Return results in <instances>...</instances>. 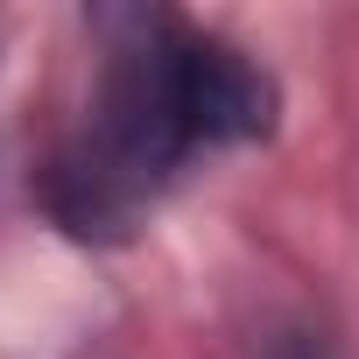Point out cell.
<instances>
[{"label":"cell","instance_id":"1","mask_svg":"<svg viewBox=\"0 0 359 359\" xmlns=\"http://www.w3.org/2000/svg\"><path fill=\"white\" fill-rule=\"evenodd\" d=\"M275 127V85L254 57L176 15H134L106 57L85 134L50 162V212L78 240L127 233L155 191L205 148L261 141Z\"/></svg>","mask_w":359,"mask_h":359}]
</instances>
